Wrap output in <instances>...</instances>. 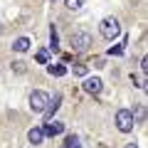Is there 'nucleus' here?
Returning a JSON list of instances; mask_svg holds the SVG:
<instances>
[{"label":"nucleus","instance_id":"obj_4","mask_svg":"<svg viewBox=\"0 0 148 148\" xmlns=\"http://www.w3.org/2000/svg\"><path fill=\"white\" fill-rule=\"evenodd\" d=\"M89 45H91V35H89V32L79 30V32H74V35H72V49H77V52H86Z\"/></svg>","mask_w":148,"mask_h":148},{"label":"nucleus","instance_id":"obj_10","mask_svg":"<svg viewBox=\"0 0 148 148\" xmlns=\"http://www.w3.org/2000/svg\"><path fill=\"white\" fill-rule=\"evenodd\" d=\"M47 72L52 74V77H64V74H67V67H64V64H52V67H47Z\"/></svg>","mask_w":148,"mask_h":148},{"label":"nucleus","instance_id":"obj_16","mask_svg":"<svg viewBox=\"0 0 148 148\" xmlns=\"http://www.w3.org/2000/svg\"><path fill=\"white\" fill-rule=\"evenodd\" d=\"M12 72H25V64L22 62H12Z\"/></svg>","mask_w":148,"mask_h":148},{"label":"nucleus","instance_id":"obj_13","mask_svg":"<svg viewBox=\"0 0 148 148\" xmlns=\"http://www.w3.org/2000/svg\"><path fill=\"white\" fill-rule=\"evenodd\" d=\"M64 146H67V148H74V146H79V138H77V136H67Z\"/></svg>","mask_w":148,"mask_h":148},{"label":"nucleus","instance_id":"obj_18","mask_svg":"<svg viewBox=\"0 0 148 148\" xmlns=\"http://www.w3.org/2000/svg\"><path fill=\"white\" fill-rule=\"evenodd\" d=\"M126 148H138V146H136V143H126Z\"/></svg>","mask_w":148,"mask_h":148},{"label":"nucleus","instance_id":"obj_6","mask_svg":"<svg viewBox=\"0 0 148 148\" xmlns=\"http://www.w3.org/2000/svg\"><path fill=\"white\" fill-rule=\"evenodd\" d=\"M45 136H59V133H64V123L62 121H47L42 128Z\"/></svg>","mask_w":148,"mask_h":148},{"label":"nucleus","instance_id":"obj_5","mask_svg":"<svg viewBox=\"0 0 148 148\" xmlns=\"http://www.w3.org/2000/svg\"><path fill=\"white\" fill-rule=\"evenodd\" d=\"M101 89H104V82H101V79H96V77L84 79V91H86V94H99Z\"/></svg>","mask_w":148,"mask_h":148},{"label":"nucleus","instance_id":"obj_2","mask_svg":"<svg viewBox=\"0 0 148 148\" xmlns=\"http://www.w3.org/2000/svg\"><path fill=\"white\" fill-rule=\"evenodd\" d=\"M99 30H101V37H106V40H116V37L121 35V25H119L116 17H106V20H101Z\"/></svg>","mask_w":148,"mask_h":148},{"label":"nucleus","instance_id":"obj_11","mask_svg":"<svg viewBox=\"0 0 148 148\" xmlns=\"http://www.w3.org/2000/svg\"><path fill=\"white\" fill-rule=\"evenodd\" d=\"M64 5H67L69 10H79V8L84 5V0H64Z\"/></svg>","mask_w":148,"mask_h":148},{"label":"nucleus","instance_id":"obj_15","mask_svg":"<svg viewBox=\"0 0 148 148\" xmlns=\"http://www.w3.org/2000/svg\"><path fill=\"white\" fill-rule=\"evenodd\" d=\"M74 74L77 77H86V67L84 64H74Z\"/></svg>","mask_w":148,"mask_h":148},{"label":"nucleus","instance_id":"obj_20","mask_svg":"<svg viewBox=\"0 0 148 148\" xmlns=\"http://www.w3.org/2000/svg\"><path fill=\"white\" fill-rule=\"evenodd\" d=\"M0 32H3V27H0Z\"/></svg>","mask_w":148,"mask_h":148},{"label":"nucleus","instance_id":"obj_14","mask_svg":"<svg viewBox=\"0 0 148 148\" xmlns=\"http://www.w3.org/2000/svg\"><path fill=\"white\" fill-rule=\"evenodd\" d=\"M49 40H52V49H57L59 47V35H57V30L52 27V35H49Z\"/></svg>","mask_w":148,"mask_h":148},{"label":"nucleus","instance_id":"obj_7","mask_svg":"<svg viewBox=\"0 0 148 148\" xmlns=\"http://www.w3.org/2000/svg\"><path fill=\"white\" fill-rule=\"evenodd\" d=\"M62 106V94H54V99H49L47 101V109H45V116H47V121H52V116H54V111Z\"/></svg>","mask_w":148,"mask_h":148},{"label":"nucleus","instance_id":"obj_17","mask_svg":"<svg viewBox=\"0 0 148 148\" xmlns=\"http://www.w3.org/2000/svg\"><path fill=\"white\" fill-rule=\"evenodd\" d=\"M136 114H138V121H143V116H146V109H143V106H138Z\"/></svg>","mask_w":148,"mask_h":148},{"label":"nucleus","instance_id":"obj_3","mask_svg":"<svg viewBox=\"0 0 148 148\" xmlns=\"http://www.w3.org/2000/svg\"><path fill=\"white\" fill-rule=\"evenodd\" d=\"M47 101H49V96L45 94L42 89H37V91H32V94H30V109L35 111V114H45Z\"/></svg>","mask_w":148,"mask_h":148},{"label":"nucleus","instance_id":"obj_12","mask_svg":"<svg viewBox=\"0 0 148 148\" xmlns=\"http://www.w3.org/2000/svg\"><path fill=\"white\" fill-rule=\"evenodd\" d=\"M47 59H49L47 49H40V52H37V62H40V64H47Z\"/></svg>","mask_w":148,"mask_h":148},{"label":"nucleus","instance_id":"obj_19","mask_svg":"<svg viewBox=\"0 0 148 148\" xmlns=\"http://www.w3.org/2000/svg\"><path fill=\"white\" fill-rule=\"evenodd\" d=\"M74 148H82V146H74Z\"/></svg>","mask_w":148,"mask_h":148},{"label":"nucleus","instance_id":"obj_9","mask_svg":"<svg viewBox=\"0 0 148 148\" xmlns=\"http://www.w3.org/2000/svg\"><path fill=\"white\" fill-rule=\"evenodd\" d=\"M12 49H15V52H27V49H30V40H27V37H17L15 45H12Z\"/></svg>","mask_w":148,"mask_h":148},{"label":"nucleus","instance_id":"obj_1","mask_svg":"<svg viewBox=\"0 0 148 148\" xmlns=\"http://www.w3.org/2000/svg\"><path fill=\"white\" fill-rule=\"evenodd\" d=\"M133 126H136L133 111H128V109H119V111H116V128H119L121 133H128V131H133Z\"/></svg>","mask_w":148,"mask_h":148},{"label":"nucleus","instance_id":"obj_8","mask_svg":"<svg viewBox=\"0 0 148 148\" xmlns=\"http://www.w3.org/2000/svg\"><path fill=\"white\" fill-rule=\"evenodd\" d=\"M27 138H30V143H42L45 141V133H42V128H30V133H27Z\"/></svg>","mask_w":148,"mask_h":148}]
</instances>
